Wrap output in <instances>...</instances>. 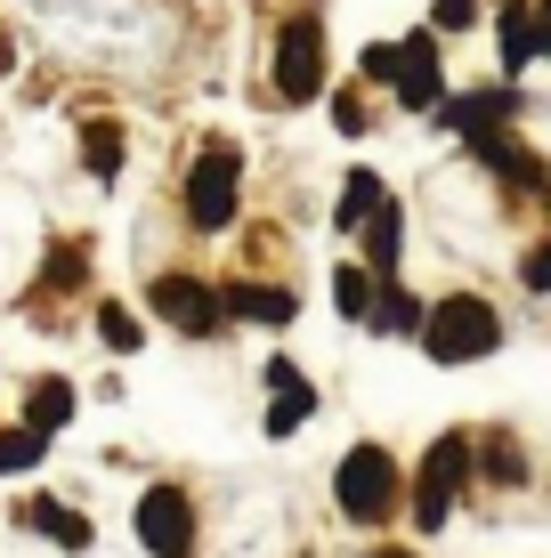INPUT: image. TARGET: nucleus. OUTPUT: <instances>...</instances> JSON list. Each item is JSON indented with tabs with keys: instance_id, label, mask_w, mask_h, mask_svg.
Returning a JSON list of instances; mask_svg holds the SVG:
<instances>
[{
	"instance_id": "1",
	"label": "nucleus",
	"mask_w": 551,
	"mask_h": 558,
	"mask_svg": "<svg viewBox=\"0 0 551 558\" xmlns=\"http://www.w3.org/2000/svg\"><path fill=\"white\" fill-rule=\"evenodd\" d=\"M495 340H503V316H495L479 292L439 300V307H430V324H422V349L439 356V364H479Z\"/></svg>"
},
{
	"instance_id": "2",
	"label": "nucleus",
	"mask_w": 551,
	"mask_h": 558,
	"mask_svg": "<svg viewBox=\"0 0 551 558\" xmlns=\"http://www.w3.org/2000/svg\"><path fill=\"white\" fill-rule=\"evenodd\" d=\"M340 510L357 518V526H382V518L397 510V461H390V446H357L349 461H340Z\"/></svg>"
},
{
	"instance_id": "3",
	"label": "nucleus",
	"mask_w": 551,
	"mask_h": 558,
	"mask_svg": "<svg viewBox=\"0 0 551 558\" xmlns=\"http://www.w3.org/2000/svg\"><path fill=\"white\" fill-rule=\"evenodd\" d=\"M463 477H470V437H439L422 453V486H414V526L422 534L446 526V510L463 502Z\"/></svg>"
},
{
	"instance_id": "4",
	"label": "nucleus",
	"mask_w": 551,
	"mask_h": 558,
	"mask_svg": "<svg viewBox=\"0 0 551 558\" xmlns=\"http://www.w3.org/2000/svg\"><path fill=\"white\" fill-rule=\"evenodd\" d=\"M316 89H325V25H316V16H292L284 41H276V98L309 106Z\"/></svg>"
},
{
	"instance_id": "5",
	"label": "nucleus",
	"mask_w": 551,
	"mask_h": 558,
	"mask_svg": "<svg viewBox=\"0 0 551 558\" xmlns=\"http://www.w3.org/2000/svg\"><path fill=\"white\" fill-rule=\"evenodd\" d=\"M139 543L155 558H195V510L179 486H146L139 494Z\"/></svg>"
},
{
	"instance_id": "6",
	"label": "nucleus",
	"mask_w": 551,
	"mask_h": 558,
	"mask_svg": "<svg viewBox=\"0 0 551 558\" xmlns=\"http://www.w3.org/2000/svg\"><path fill=\"white\" fill-rule=\"evenodd\" d=\"M187 219L195 227H227L236 219V154L227 146L195 154V170H187Z\"/></svg>"
},
{
	"instance_id": "7",
	"label": "nucleus",
	"mask_w": 551,
	"mask_h": 558,
	"mask_svg": "<svg viewBox=\"0 0 551 558\" xmlns=\"http://www.w3.org/2000/svg\"><path fill=\"white\" fill-rule=\"evenodd\" d=\"M155 316L179 324V332H195V340H212L227 324V292H212V283H195V276H163L155 283Z\"/></svg>"
},
{
	"instance_id": "8",
	"label": "nucleus",
	"mask_w": 551,
	"mask_h": 558,
	"mask_svg": "<svg viewBox=\"0 0 551 558\" xmlns=\"http://www.w3.org/2000/svg\"><path fill=\"white\" fill-rule=\"evenodd\" d=\"M390 89H397V98H406L414 113H439V25H422L414 41H397Z\"/></svg>"
},
{
	"instance_id": "9",
	"label": "nucleus",
	"mask_w": 551,
	"mask_h": 558,
	"mask_svg": "<svg viewBox=\"0 0 551 558\" xmlns=\"http://www.w3.org/2000/svg\"><path fill=\"white\" fill-rule=\"evenodd\" d=\"M511 106H519V89H479V98H439V122L454 130V138H470V146H479V138H495V122H503Z\"/></svg>"
},
{
	"instance_id": "10",
	"label": "nucleus",
	"mask_w": 551,
	"mask_h": 558,
	"mask_svg": "<svg viewBox=\"0 0 551 558\" xmlns=\"http://www.w3.org/2000/svg\"><path fill=\"white\" fill-rule=\"evenodd\" d=\"M268 389H276V405H268V437H292L300 421L316 413V389L300 380V364H292V356H268Z\"/></svg>"
},
{
	"instance_id": "11",
	"label": "nucleus",
	"mask_w": 551,
	"mask_h": 558,
	"mask_svg": "<svg viewBox=\"0 0 551 558\" xmlns=\"http://www.w3.org/2000/svg\"><path fill=\"white\" fill-rule=\"evenodd\" d=\"M495 41H503V65L519 73L527 57L543 49V16H536V9H519V0H503V16H495Z\"/></svg>"
},
{
	"instance_id": "12",
	"label": "nucleus",
	"mask_w": 551,
	"mask_h": 558,
	"mask_svg": "<svg viewBox=\"0 0 551 558\" xmlns=\"http://www.w3.org/2000/svg\"><path fill=\"white\" fill-rule=\"evenodd\" d=\"M470 154H479V162L495 170V179H511V186H543V162H536V154H527V146H511L503 130H495V138H479Z\"/></svg>"
},
{
	"instance_id": "13",
	"label": "nucleus",
	"mask_w": 551,
	"mask_h": 558,
	"mask_svg": "<svg viewBox=\"0 0 551 558\" xmlns=\"http://www.w3.org/2000/svg\"><path fill=\"white\" fill-rule=\"evenodd\" d=\"M227 316H252V324H292V292H268V283H227Z\"/></svg>"
},
{
	"instance_id": "14",
	"label": "nucleus",
	"mask_w": 551,
	"mask_h": 558,
	"mask_svg": "<svg viewBox=\"0 0 551 558\" xmlns=\"http://www.w3.org/2000/svg\"><path fill=\"white\" fill-rule=\"evenodd\" d=\"M25 526L57 534V550H89V518H82V510H57V502H25Z\"/></svg>"
},
{
	"instance_id": "15",
	"label": "nucleus",
	"mask_w": 551,
	"mask_h": 558,
	"mask_svg": "<svg viewBox=\"0 0 551 558\" xmlns=\"http://www.w3.org/2000/svg\"><path fill=\"white\" fill-rule=\"evenodd\" d=\"M366 267L390 283V267H397V203H382V210L366 219Z\"/></svg>"
},
{
	"instance_id": "16",
	"label": "nucleus",
	"mask_w": 551,
	"mask_h": 558,
	"mask_svg": "<svg viewBox=\"0 0 551 558\" xmlns=\"http://www.w3.org/2000/svg\"><path fill=\"white\" fill-rule=\"evenodd\" d=\"M382 203H390V195H382V179H373V170H357V179L340 186V227H357V235H366V219H373Z\"/></svg>"
},
{
	"instance_id": "17",
	"label": "nucleus",
	"mask_w": 551,
	"mask_h": 558,
	"mask_svg": "<svg viewBox=\"0 0 551 558\" xmlns=\"http://www.w3.org/2000/svg\"><path fill=\"white\" fill-rule=\"evenodd\" d=\"M82 146H89V170H98V179H122V130L113 122H89Z\"/></svg>"
},
{
	"instance_id": "18",
	"label": "nucleus",
	"mask_w": 551,
	"mask_h": 558,
	"mask_svg": "<svg viewBox=\"0 0 551 558\" xmlns=\"http://www.w3.org/2000/svg\"><path fill=\"white\" fill-rule=\"evenodd\" d=\"M25 421H33V429H65V421H73V389H65V380H41Z\"/></svg>"
},
{
	"instance_id": "19",
	"label": "nucleus",
	"mask_w": 551,
	"mask_h": 558,
	"mask_svg": "<svg viewBox=\"0 0 551 558\" xmlns=\"http://www.w3.org/2000/svg\"><path fill=\"white\" fill-rule=\"evenodd\" d=\"M333 300H340V316H373V267H340Z\"/></svg>"
},
{
	"instance_id": "20",
	"label": "nucleus",
	"mask_w": 551,
	"mask_h": 558,
	"mask_svg": "<svg viewBox=\"0 0 551 558\" xmlns=\"http://www.w3.org/2000/svg\"><path fill=\"white\" fill-rule=\"evenodd\" d=\"M41 437L49 429H33V421L25 429H0V470H33V461H41Z\"/></svg>"
},
{
	"instance_id": "21",
	"label": "nucleus",
	"mask_w": 551,
	"mask_h": 558,
	"mask_svg": "<svg viewBox=\"0 0 551 558\" xmlns=\"http://www.w3.org/2000/svg\"><path fill=\"white\" fill-rule=\"evenodd\" d=\"M373 324H382V332H422L430 316H422V307H414L406 292H382V307H373Z\"/></svg>"
},
{
	"instance_id": "22",
	"label": "nucleus",
	"mask_w": 551,
	"mask_h": 558,
	"mask_svg": "<svg viewBox=\"0 0 551 558\" xmlns=\"http://www.w3.org/2000/svg\"><path fill=\"white\" fill-rule=\"evenodd\" d=\"M98 332H106V340H113V349H122V356L139 349V316H130L122 300H113V307H98Z\"/></svg>"
},
{
	"instance_id": "23",
	"label": "nucleus",
	"mask_w": 551,
	"mask_h": 558,
	"mask_svg": "<svg viewBox=\"0 0 551 558\" xmlns=\"http://www.w3.org/2000/svg\"><path fill=\"white\" fill-rule=\"evenodd\" d=\"M487 470H495L503 486H519V446H511V437H487Z\"/></svg>"
},
{
	"instance_id": "24",
	"label": "nucleus",
	"mask_w": 551,
	"mask_h": 558,
	"mask_svg": "<svg viewBox=\"0 0 551 558\" xmlns=\"http://www.w3.org/2000/svg\"><path fill=\"white\" fill-rule=\"evenodd\" d=\"M470 9H479V0H439V9H430V25H439V33H463Z\"/></svg>"
},
{
	"instance_id": "25",
	"label": "nucleus",
	"mask_w": 551,
	"mask_h": 558,
	"mask_svg": "<svg viewBox=\"0 0 551 558\" xmlns=\"http://www.w3.org/2000/svg\"><path fill=\"white\" fill-rule=\"evenodd\" d=\"M73 283H82V252H57L49 259V292H73Z\"/></svg>"
},
{
	"instance_id": "26",
	"label": "nucleus",
	"mask_w": 551,
	"mask_h": 558,
	"mask_svg": "<svg viewBox=\"0 0 551 558\" xmlns=\"http://www.w3.org/2000/svg\"><path fill=\"white\" fill-rule=\"evenodd\" d=\"M390 65H397V49H390V41H373V49H366V82H382V89H390Z\"/></svg>"
},
{
	"instance_id": "27",
	"label": "nucleus",
	"mask_w": 551,
	"mask_h": 558,
	"mask_svg": "<svg viewBox=\"0 0 551 558\" xmlns=\"http://www.w3.org/2000/svg\"><path fill=\"white\" fill-rule=\"evenodd\" d=\"M527 283H536V292H551V243H536V252H527Z\"/></svg>"
},
{
	"instance_id": "28",
	"label": "nucleus",
	"mask_w": 551,
	"mask_h": 558,
	"mask_svg": "<svg viewBox=\"0 0 551 558\" xmlns=\"http://www.w3.org/2000/svg\"><path fill=\"white\" fill-rule=\"evenodd\" d=\"M333 122H340V130L357 138V130H366V106H357V98H333Z\"/></svg>"
},
{
	"instance_id": "29",
	"label": "nucleus",
	"mask_w": 551,
	"mask_h": 558,
	"mask_svg": "<svg viewBox=\"0 0 551 558\" xmlns=\"http://www.w3.org/2000/svg\"><path fill=\"white\" fill-rule=\"evenodd\" d=\"M536 16H543V49H551V0H543V9H536Z\"/></svg>"
},
{
	"instance_id": "30",
	"label": "nucleus",
	"mask_w": 551,
	"mask_h": 558,
	"mask_svg": "<svg viewBox=\"0 0 551 558\" xmlns=\"http://www.w3.org/2000/svg\"><path fill=\"white\" fill-rule=\"evenodd\" d=\"M382 558H414V550H382Z\"/></svg>"
}]
</instances>
